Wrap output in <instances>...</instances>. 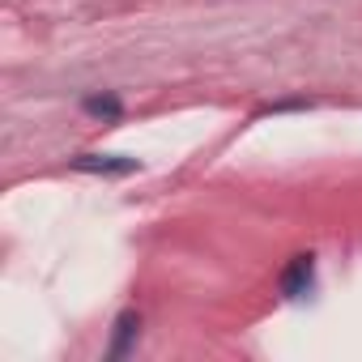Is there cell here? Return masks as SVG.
I'll list each match as a JSON object with an SVG mask.
<instances>
[{
    "mask_svg": "<svg viewBox=\"0 0 362 362\" xmlns=\"http://www.w3.org/2000/svg\"><path fill=\"white\" fill-rule=\"evenodd\" d=\"M73 170H86V175H132V170H141V162L124 158V153H77Z\"/></svg>",
    "mask_w": 362,
    "mask_h": 362,
    "instance_id": "7a4b0ae2",
    "label": "cell"
},
{
    "mask_svg": "<svg viewBox=\"0 0 362 362\" xmlns=\"http://www.w3.org/2000/svg\"><path fill=\"white\" fill-rule=\"evenodd\" d=\"M315 290V256H294L281 269V294L286 298H307Z\"/></svg>",
    "mask_w": 362,
    "mask_h": 362,
    "instance_id": "6da1fadb",
    "label": "cell"
},
{
    "mask_svg": "<svg viewBox=\"0 0 362 362\" xmlns=\"http://www.w3.org/2000/svg\"><path fill=\"white\" fill-rule=\"evenodd\" d=\"M81 111L86 115H98V119H119L124 115V103L115 94H90V98H81Z\"/></svg>",
    "mask_w": 362,
    "mask_h": 362,
    "instance_id": "277c9868",
    "label": "cell"
},
{
    "mask_svg": "<svg viewBox=\"0 0 362 362\" xmlns=\"http://www.w3.org/2000/svg\"><path fill=\"white\" fill-rule=\"evenodd\" d=\"M136 332H141V315L136 311H119V320H115V337H111V358H124L128 354V345L136 341Z\"/></svg>",
    "mask_w": 362,
    "mask_h": 362,
    "instance_id": "3957f363",
    "label": "cell"
}]
</instances>
